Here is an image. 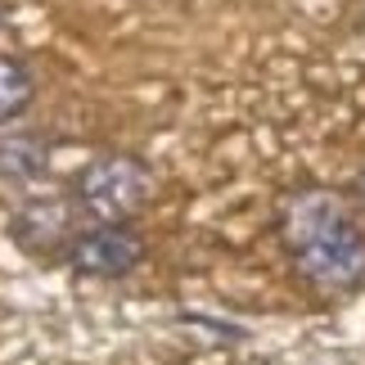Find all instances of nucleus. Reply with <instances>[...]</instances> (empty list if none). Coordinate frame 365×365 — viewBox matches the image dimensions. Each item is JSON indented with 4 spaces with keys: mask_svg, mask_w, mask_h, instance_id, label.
Returning <instances> with one entry per match:
<instances>
[{
    "mask_svg": "<svg viewBox=\"0 0 365 365\" xmlns=\"http://www.w3.org/2000/svg\"><path fill=\"white\" fill-rule=\"evenodd\" d=\"M284 244L298 262L302 279L316 289L343 293L365 284V235L347 221L339 199L325 190H307L284 207Z\"/></svg>",
    "mask_w": 365,
    "mask_h": 365,
    "instance_id": "f257e3e1",
    "label": "nucleus"
},
{
    "mask_svg": "<svg viewBox=\"0 0 365 365\" xmlns=\"http://www.w3.org/2000/svg\"><path fill=\"white\" fill-rule=\"evenodd\" d=\"M153 199V172L135 153H104L77 176V212L100 226H126Z\"/></svg>",
    "mask_w": 365,
    "mask_h": 365,
    "instance_id": "f03ea898",
    "label": "nucleus"
},
{
    "mask_svg": "<svg viewBox=\"0 0 365 365\" xmlns=\"http://www.w3.org/2000/svg\"><path fill=\"white\" fill-rule=\"evenodd\" d=\"M68 262H73L81 275L118 279V275L135 271V266L145 262V240H140L131 226H95V230H81L73 240Z\"/></svg>",
    "mask_w": 365,
    "mask_h": 365,
    "instance_id": "7ed1b4c3",
    "label": "nucleus"
},
{
    "mask_svg": "<svg viewBox=\"0 0 365 365\" xmlns=\"http://www.w3.org/2000/svg\"><path fill=\"white\" fill-rule=\"evenodd\" d=\"M73 207L77 203H63V199H54V203H32V207H23L19 217L9 221V235L19 240L23 248H36V235H46V244H41V252H50V248H59L68 240V248H73Z\"/></svg>",
    "mask_w": 365,
    "mask_h": 365,
    "instance_id": "20e7f679",
    "label": "nucleus"
},
{
    "mask_svg": "<svg viewBox=\"0 0 365 365\" xmlns=\"http://www.w3.org/2000/svg\"><path fill=\"white\" fill-rule=\"evenodd\" d=\"M32 100H36L32 68H27L23 59H14V54H0V126L23 118Z\"/></svg>",
    "mask_w": 365,
    "mask_h": 365,
    "instance_id": "39448f33",
    "label": "nucleus"
},
{
    "mask_svg": "<svg viewBox=\"0 0 365 365\" xmlns=\"http://www.w3.org/2000/svg\"><path fill=\"white\" fill-rule=\"evenodd\" d=\"M36 172H46V145L36 135L0 140V176L5 180H32Z\"/></svg>",
    "mask_w": 365,
    "mask_h": 365,
    "instance_id": "423d86ee",
    "label": "nucleus"
}]
</instances>
